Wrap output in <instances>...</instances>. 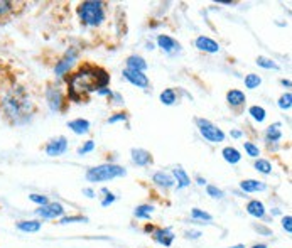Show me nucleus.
Listing matches in <instances>:
<instances>
[{"label": "nucleus", "mask_w": 292, "mask_h": 248, "mask_svg": "<svg viewBox=\"0 0 292 248\" xmlns=\"http://www.w3.org/2000/svg\"><path fill=\"white\" fill-rule=\"evenodd\" d=\"M110 83V74L100 66H83L68 79V95L73 101L80 103L83 95L107 88Z\"/></svg>", "instance_id": "nucleus-1"}, {"label": "nucleus", "mask_w": 292, "mask_h": 248, "mask_svg": "<svg viewBox=\"0 0 292 248\" xmlns=\"http://www.w3.org/2000/svg\"><path fill=\"white\" fill-rule=\"evenodd\" d=\"M2 110L15 125H24L32 117V101L27 91L21 86L14 88L2 100Z\"/></svg>", "instance_id": "nucleus-2"}, {"label": "nucleus", "mask_w": 292, "mask_h": 248, "mask_svg": "<svg viewBox=\"0 0 292 248\" xmlns=\"http://www.w3.org/2000/svg\"><path fill=\"white\" fill-rule=\"evenodd\" d=\"M78 15L85 26H90V27L102 26L105 20L103 4L96 2V0H86V2H81L78 7Z\"/></svg>", "instance_id": "nucleus-3"}, {"label": "nucleus", "mask_w": 292, "mask_h": 248, "mask_svg": "<svg viewBox=\"0 0 292 248\" xmlns=\"http://www.w3.org/2000/svg\"><path fill=\"white\" fill-rule=\"evenodd\" d=\"M127 176V171L122 166L116 164H100L95 167H90L86 171V179L90 182H105V181H112L115 177Z\"/></svg>", "instance_id": "nucleus-4"}, {"label": "nucleus", "mask_w": 292, "mask_h": 248, "mask_svg": "<svg viewBox=\"0 0 292 248\" xmlns=\"http://www.w3.org/2000/svg\"><path fill=\"white\" fill-rule=\"evenodd\" d=\"M196 125L200 134L203 135L204 140L211 142V143H220L225 140V132L216 127L213 122H209L206 118H196Z\"/></svg>", "instance_id": "nucleus-5"}, {"label": "nucleus", "mask_w": 292, "mask_h": 248, "mask_svg": "<svg viewBox=\"0 0 292 248\" xmlns=\"http://www.w3.org/2000/svg\"><path fill=\"white\" fill-rule=\"evenodd\" d=\"M78 59V49H74V48H69L66 51V54H64L60 61L56 63V66H54V74L57 78H63V76H66V74L69 73V69L73 68V65L76 63Z\"/></svg>", "instance_id": "nucleus-6"}, {"label": "nucleus", "mask_w": 292, "mask_h": 248, "mask_svg": "<svg viewBox=\"0 0 292 248\" xmlns=\"http://www.w3.org/2000/svg\"><path fill=\"white\" fill-rule=\"evenodd\" d=\"M46 101H48V107L51 112L57 113L63 110L64 98H63V93L56 88V86H48V88H46Z\"/></svg>", "instance_id": "nucleus-7"}, {"label": "nucleus", "mask_w": 292, "mask_h": 248, "mask_svg": "<svg viewBox=\"0 0 292 248\" xmlns=\"http://www.w3.org/2000/svg\"><path fill=\"white\" fill-rule=\"evenodd\" d=\"M36 215L43 220H56L64 215V208L60 203H48L44 206H39L36 210Z\"/></svg>", "instance_id": "nucleus-8"}, {"label": "nucleus", "mask_w": 292, "mask_h": 248, "mask_svg": "<svg viewBox=\"0 0 292 248\" xmlns=\"http://www.w3.org/2000/svg\"><path fill=\"white\" fill-rule=\"evenodd\" d=\"M44 151L49 157H60V155H63L68 151V138L63 135L52 138V140L48 142V146H46Z\"/></svg>", "instance_id": "nucleus-9"}, {"label": "nucleus", "mask_w": 292, "mask_h": 248, "mask_svg": "<svg viewBox=\"0 0 292 248\" xmlns=\"http://www.w3.org/2000/svg\"><path fill=\"white\" fill-rule=\"evenodd\" d=\"M124 78L127 79L128 83H132L133 86L137 88H142V90H147L149 88V78L145 73H140V71H132V69H124Z\"/></svg>", "instance_id": "nucleus-10"}, {"label": "nucleus", "mask_w": 292, "mask_h": 248, "mask_svg": "<svg viewBox=\"0 0 292 248\" xmlns=\"http://www.w3.org/2000/svg\"><path fill=\"white\" fill-rule=\"evenodd\" d=\"M157 46H159L166 54H174V53H179L181 51V44L174 37L167 36V34L157 36Z\"/></svg>", "instance_id": "nucleus-11"}, {"label": "nucleus", "mask_w": 292, "mask_h": 248, "mask_svg": "<svg viewBox=\"0 0 292 248\" xmlns=\"http://www.w3.org/2000/svg\"><path fill=\"white\" fill-rule=\"evenodd\" d=\"M194 46L200 51H203V53H209V54H216V53H220V44L213 41L211 37H208V36H200V37H196V41H194Z\"/></svg>", "instance_id": "nucleus-12"}, {"label": "nucleus", "mask_w": 292, "mask_h": 248, "mask_svg": "<svg viewBox=\"0 0 292 248\" xmlns=\"http://www.w3.org/2000/svg\"><path fill=\"white\" fill-rule=\"evenodd\" d=\"M152 238L155 243H159L162 246H171L176 236H174L171 228H155L152 232Z\"/></svg>", "instance_id": "nucleus-13"}, {"label": "nucleus", "mask_w": 292, "mask_h": 248, "mask_svg": "<svg viewBox=\"0 0 292 248\" xmlns=\"http://www.w3.org/2000/svg\"><path fill=\"white\" fill-rule=\"evenodd\" d=\"M132 162L139 167H147L152 164V154L145 149H132Z\"/></svg>", "instance_id": "nucleus-14"}, {"label": "nucleus", "mask_w": 292, "mask_h": 248, "mask_svg": "<svg viewBox=\"0 0 292 248\" xmlns=\"http://www.w3.org/2000/svg\"><path fill=\"white\" fill-rule=\"evenodd\" d=\"M152 181H154L155 186L164 188V189H171V188L176 186V181H174V177L171 174H167V172H164V171L155 172V174L152 176Z\"/></svg>", "instance_id": "nucleus-15"}, {"label": "nucleus", "mask_w": 292, "mask_h": 248, "mask_svg": "<svg viewBox=\"0 0 292 248\" xmlns=\"http://www.w3.org/2000/svg\"><path fill=\"white\" fill-rule=\"evenodd\" d=\"M127 69H132V71H140V73H145V69H147V61L144 59L142 56L139 54H132L127 57Z\"/></svg>", "instance_id": "nucleus-16"}, {"label": "nucleus", "mask_w": 292, "mask_h": 248, "mask_svg": "<svg viewBox=\"0 0 292 248\" xmlns=\"http://www.w3.org/2000/svg\"><path fill=\"white\" fill-rule=\"evenodd\" d=\"M68 129L76 135H83L90 132V122L86 118H74L71 122H68Z\"/></svg>", "instance_id": "nucleus-17"}, {"label": "nucleus", "mask_w": 292, "mask_h": 248, "mask_svg": "<svg viewBox=\"0 0 292 248\" xmlns=\"http://www.w3.org/2000/svg\"><path fill=\"white\" fill-rule=\"evenodd\" d=\"M247 213L250 216H254L257 218V220H262V218H265V206L262 201L259 199H252V201H248V204H247Z\"/></svg>", "instance_id": "nucleus-18"}, {"label": "nucleus", "mask_w": 292, "mask_h": 248, "mask_svg": "<svg viewBox=\"0 0 292 248\" xmlns=\"http://www.w3.org/2000/svg\"><path fill=\"white\" fill-rule=\"evenodd\" d=\"M240 189L243 193H259V191H265L267 184L259 179H245L240 182Z\"/></svg>", "instance_id": "nucleus-19"}, {"label": "nucleus", "mask_w": 292, "mask_h": 248, "mask_svg": "<svg viewBox=\"0 0 292 248\" xmlns=\"http://www.w3.org/2000/svg\"><path fill=\"white\" fill-rule=\"evenodd\" d=\"M226 101H228V105L233 107V108H238L245 105V101H247V96L242 90H230L228 93H226Z\"/></svg>", "instance_id": "nucleus-20"}, {"label": "nucleus", "mask_w": 292, "mask_h": 248, "mask_svg": "<svg viewBox=\"0 0 292 248\" xmlns=\"http://www.w3.org/2000/svg\"><path fill=\"white\" fill-rule=\"evenodd\" d=\"M172 174H174V181L178 182V189H184V188H188L189 184H191V179H189L188 172H186L181 166L174 167Z\"/></svg>", "instance_id": "nucleus-21"}, {"label": "nucleus", "mask_w": 292, "mask_h": 248, "mask_svg": "<svg viewBox=\"0 0 292 248\" xmlns=\"http://www.w3.org/2000/svg\"><path fill=\"white\" fill-rule=\"evenodd\" d=\"M41 226H43V223L39 220H22L17 223V230H21L24 233H37Z\"/></svg>", "instance_id": "nucleus-22"}, {"label": "nucleus", "mask_w": 292, "mask_h": 248, "mask_svg": "<svg viewBox=\"0 0 292 248\" xmlns=\"http://www.w3.org/2000/svg\"><path fill=\"white\" fill-rule=\"evenodd\" d=\"M280 127H282L280 122H276L274 125L267 127V130H265V140L267 142H279L280 138H282V130H280Z\"/></svg>", "instance_id": "nucleus-23"}, {"label": "nucleus", "mask_w": 292, "mask_h": 248, "mask_svg": "<svg viewBox=\"0 0 292 248\" xmlns=\"http://www.w3.org/2000/svg\"><path fill=\"white\" fill-rule=\"evenodd\" d=\"M221 155H223V159L228 164H238L242 160V154L240 151H237L235 147H225L223 151H221Z\"/></svg>", "instance_id": "nucleus-24"}, {"label": "nucleus", "mask_w": 292, "mask_h": 248, "mask_svg": "<svg viewBox=\"0 0 292 248\" xmlns=\"http://www.w3.org/2000/svg\"><path fill=\"white\" fill-rule=\"evenodd\" d=\"M152 213H154L152 204H140L135 208V211H133V216H135L137 220H150Z\"/></svg>", "instance_id": "nucleus-25"}, {"label": "nucleus", "mask_w": 292, "mask_h": 248, "mask_svg": "<svg viewBox=\"0 0 292 248\" xmlns=\"http://www.w3.org/2000/svg\"><path fill=\"white\" fill-rule=\"evenodd\" d=\"M159 100H161L162 105L171 107V105H174V103L178 101V95H176V91H174L172 88H167L159 95Z\"/></svg>", "instance_id": "nucleus-26"}, {"label": "nucleus", "mask_w": 292, "mask_h": 248, "mask_svg": "<svg viewBox=\"0 0 292 248\" xmlns=\"http://www.w3.org/2000/svg\"><path fill=\"white\" fill-rule=\"evenodd\" d=\"M248 115L255 120V122L262 123V122H264V120H265V117H267V112H265V108H264V107L254 105V107H250V108H248Z\"/></svg>", "instance_id": "nucleus-27"}, {"label": "nucleus", "mask_w": 292, "mask_h": 248, "mask_svg": "<svg viewBox=\"0 0 292 248\" xmlns=\"http://www.w3.org/2000/svg\"><path fill=\"white\" fill-rule=\"evenodd\" d=\"M255 171H259L260 174L268 176L272 172V164L267 159H257L255 160Z\"/></svg>", "instance_id": "nucleus-28"}, {"label": "nucleus", "mask_w": 292, "mask_h": 248, "mask_svg": "<svg viewBox=\"0 0 292 248\" xmlns=\"http://www.w3.org/2000/svg\"><path fill=\"white\" fill-rule=\"evenodd\" d=\"M260 85H262V78L259 74H254V73L247 74V78H245V88L255 90V88H259Z\"/></svg>", "instance_id": "nucleus-29"}, {"label": "nucleus", "mask_w": 292, "mask_h": 248, "mask_svg": "<svg viewBox=\"0 0 292 248\" xmlns=\"http://www.w3.org/2000/svg\"><path fill=\"white\" fill-rule=\"evenodd\" d=\"M191 216H192V220H196V221H211L213 220V216L209 215V213L200 210V208H192Z\"/></svg>", "instance_id": "nucleus-30"}, {"label": "nucleus", "mask_w": 292, "mask_h": 248, "mask_svg": "<svg viewBox=\"0 0 292 248\" xmlns=\"http://www.w3.org/2000/svg\"><path fill=\"white\" fill-rule=\"evenodd\" d=\"M257 65H259L260 68H264V69H279V65L277 63H274L272 59H268V57H264V56H259L257 57Z\"/></svg>", "instance_id": "nucleus-31"}, {"label": "nucleus", "mask_w": 292, "mask_h": 248, "mask_svg": "<svg viewBox=\"0 0 292 248\" xmlns=\"http://www.w3.org/2000/svg\"><path fill=\"white\" fill-rule=\"evenodd\" d=\"M243 149H245V152H247V155H250V157H254V159H257L260 155V149H259V146H255L254 142H243Z\"/></svg>", "instance_id": "nucleus-32"}, {"label": "nucleus", "mask_w": 292, "mask_h": 248, "mask_svg": "<svg viewBox=\"0 0 292 248\" xmlns=\"http://www.w3.org/2000/svg\"><path fill=\"white\" fill-rule=\"evenodd\" d=\"M290 107H292V95L287 91V93H284L279 98V108L280 110H290Z\"/></svg>", "instance_id": "nucleus-33"}, {"label": "nucleus", "mask_w": 292, "mask_h": 248, "mask_svg": "<svg viewBox=\"0 0 292 248\" xmlns=\"http://www.w3.org/2000/svg\"><path fill=\"white\" fill-rule=\"evenodd\" d=\"M206 193L208 196H211L213 199H223V191L218 186H213V184H206Z\"/></svg>", "instance_id": "nucleus-34"}, {"label": "nucleus", "mask_w": 292, "mask_h": 248, "mask_svg": "<svg viewBox=\"0 0 292 248\" xmlns=\"http://www.w3.org/2000/svg\"><path fill=\"white\" fill-rule=\"evenodd\" d=\"M29 199H31L32 203H36L37 206H44L49 203L48 196H44V194H29Z\"/></svg>", "instance_id": "nucleus-35"}, {"label": "nucleus", "mask_w": 292, "mask_h": 248, "mask_svg": "<svg viewBox=\"0 0 292 248\" xmlns=\"http://www.w3.org/2000/svg\"><path fill=\"white\" fill-rule=\"evenodd\" d=\"M76 221H80V223H86V221H88V218H85V216H63L61 220H60L61 224L76 223Z\"/></svg>", "instance_id": "nucleus-36"}, {"label": "nucleus", "mask_w": 292, "mask_h": 248, "mask_svg": "<svg viewBox=\"0 0 292 248\" xmlns=\"http://www.w3.org/2000/svg\"><path fill=\"white\" fill-rule=\"evenodd\" d=\"M102 193H103V194H107V198H105V199L102 201V206H103V208H107V206H110V204H113V203H115L116 196H115L113 193H110L107 188H103V189H102Z\"/></svg>", "instance_id": "nucleus-37"}, {"label": "nucleus", "mask_w": 292, "mask_h": 248, "mask_svg": "<svg viewBox=\"0 0 292 248\" xmlns=\"http://www.w3.org/2000/svg\"><path fill=\"white\" fill-rule=\"evenodd\" d=\"M93 151H95V142H93V140H86L83 146L78 149V155H85V154L93 152Z\"/></svg>", "instance_id": "nucleus-38"}, {"label": "nucleus", "mask_w": 292, "mask_h": 248, "mask_svg": "<svg viewBox=\"0 0 292 248\" xmlns=\"http://www.w3.org/2000/svg\"><path fill=\"white\" fill-rule=\"evenodd\" d=\"M127 118H128V117H127V113H122V112H120V113H115V115H113V117H110V118L107 120V122H108V123H116V122H127Z\"/></svg>", "instance_id": "nucleus-39"}, {"label": "nucleus", "mask_w": 292, "mask_h": 248, "mask_svg": "<svg viewBox=\"0 0 292 248\" xmlns=\"http://www.w3.org/2000/svg\"><path fill=\"white\" fill-rule=\"evenodd\" d=\"M282 228H284L289 235L292 233V218H290L289 215L282 218Z\"/></svg>", "instance_id": "nucleus-40"}, {"label": "nucleus", "mask_w": 292, "mask_h": 248, "mask_svg": "<svg viewBox=\"0 0 292 248\" xmlns=\"http://www.w3.org/2000/svg\"><path fill=\"white\" fill-rule=\"evenodd\" d=\"M10 10H12V4H10V2H0V15L10 12Z\"/></svg>", "instance_id": "nucleus-41"}, {"label": "nucleus", "mask_w": 292, "mask_h": 248, "mask_svg": "<svg viewBox=\"0 0 292 248\" xmlns=\"http://www.w3.org/2000/svg\"><path fill=\"white\" fill-rule=\"evenodd\" d=\"M110 98H113V103H116V105H124V96H122L120 93H115V91H112Z\"/></svg>", "instance_id": "nucleus-42"}, {"label": "nucleus", "mask_w": 292, "mask_h": 248, "mask_svg": "<svg viewBox=\"0 0 292 248\" xmlns=\"http://www.w3.org/2000/svg\"><path fill=\"white\" fill-rule=\"evenodd\" d=\"M201 236V232H186V238H191V240H198Z\"/></svg>", "instance_id": "nucleus-43"}, {"label": "nucleus", "mask_w": 292, "mask_h": 248, "mask_svg": "<svg viewBox=\"0 0 292 248\" xmlns=\"http://www.w3.org/2000/svg\"><path fill=\"white\" fill-rule=\"evenodd\" d=\"M255 230H257V232H259V233L265 235V236H270V235H272L270 230H268V228H264V226H255Z\"/></svg>", "instance_id": "nucleus-44"}, {"label": "nucleus", "mask_w": 292, "mask_h": 248, "mask_svg": "<svg viewBox=\"0 0 292 248\" xmlns=\"http://www.w3.org/2000/svg\"><path fill=\"white\" fill-rule=\"evenodd\" d=\"M96 95H100V96H110V95H112V90H110V88H102V90L96 91Z\"/></svg>", "instance_id": "nucleus-45"}, {"label": "nucleus", "mask_w": 292, "mask_h": 248, "mask_svg": "<svg viewBox=\"0 0 292 248\" xmlns=\"http://www.w3.org/2000/svg\"><path fill=\"white\" fill-rule=\"evenodd\" d=\"M83 194L88 196V198H95V191H93L91 188H85V189H83Z\"/></svg>", "instance_id": "nucleus-46"}, {"label": "nucleus", "mask_w": 292, "mask_h": 248, "mask_svg": "<svg viewBox=\"0 0 292 248\" xmlns=\"http://www.w3.org/2000/svg\"><path fill=\"white\" fill-rule=\"evenodd\" d=\"M230 135H231L233 138H242V135H243V134H242L240 130H231V134H230Z\"/></svg>", "instance_id": "nucleus-47"}, {"label": "nucleus", "mask_w": 292, "mask_h": 248, "mask_svg": "<svg viewBox=\"0 0 292 248\" xmlns=\"http://www.w3.org/2000/svg\"><path fill=\"white\" fill-rule=\"evenodd\" d=\"M196 182L200 184V186H206V179H204V177H201V176L196 177Z\"/></svg>", "instance_id": "nucleus-48"}, {"label": "nucleus", "mask_w": 292, "mask_h": 248, "mask_svg": "<svg viewBox=\"0 0 292 248\" xmlns=\"http://www.w3.org/2000/svg\"><path fill=\"white\" fill-rule=\"evenodd\" d=\"M154 226H152V224H147V226H145V232H147V233H152L154 232Z\"/></svg>", "instance_id": "nucleus-49"}, {"label": "nucleus", "mask_w": 292, "mask_h": 248, "mask_svg": "<svg viewBox=\"0 0 292 248\" xmlns=\"http://www.w3.org/2000/svg\"><path fill=\"white\" fill-rule=\"evenodd\" d=\"M280 83H282L284 86H287V88H290V81H289V79H282Z\"/></svg>", "instance_id": "nucleus-50"}, {"label": "nucleus", "mask_w": 292, "mask_h": 248, "mask_svg": "<svg viewBox=\"0 0 292 248\" xmlns=\"http://www.w3.org/2000/svg\"><path fill=\"white\" fill-rule=\"evenodd\" d=\"M252 248H267V245L265 243H259V245H254Z\"/></svg>", "instance_id": "nucleus-51"}, {"label": "nucleus", "mask_w": 292, "mask_h": 248, "mask_svg": "<svg viewBox=\"0 0 292 248\" xmlns=\"http://www.w3.org/2000/svg\"><path fill=\"white\" fill-rule=\"evenodd\" d=\"M230 248H245V245L240 243V245H233V246H230Z\"/></svg>", "instance_id": "nucleus-52"}]
</instances>
